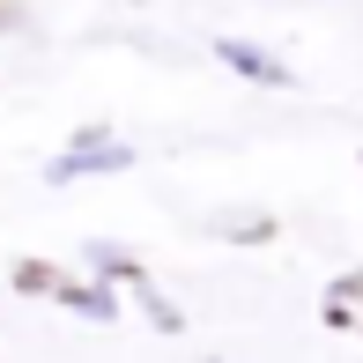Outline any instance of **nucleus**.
<instances>
[{
  "mask_svg": "<svg viewBox=\"0 0 363 363\" xmlns=\"http://www.w3.org/2000/svg\"><path fill=\"white\" fill-rule=\"evenodd\" d=\"M119 163H126V148H111L104 134H82V141H74V148H67V156H60L45 178H52V186H67L74 171H119Z\"/></svg>",
  "mask_w": 363,
  "mask_h": 363,
  "instance_id": "f257e3e1",
  "label": "nucleus"
},
{
  "mask_svg": "<svg viewBox=\"0 0 363 363\" xmlns=\"http://www.w3.org/2000/svg\"><path fill=\"white\" fill-rule=\"evenodd\" d=\"M23 296H45V289H60V267L52 259H15V274H8Z\"/></svg>",
  "mask_w": 363,
  "mask_h": 363,
  "instance_id": "f03ea898",
  "label": "nucleus"
},
{
  "mask_svg": "<svg viewBox=\"0 0 363 363\" xmlns=\"http://www.w3.org/2000/svg\"><path fill=\"white\" fill-rule=\"evenodd\" d=\"M60 304H74V311H96V319H104V311H111V296H104V289H82V282H60Z\"/></svg>",
  "mask_w": 363,
  "mask_h": 363,
  "instance_id": "7ed1b4c3",
  "label": "nucleus"
},
{
  "mask_svg": "<svg viewBox=\"0 0 363 363\" xmlns=\"http://www.w3.org/2000/svg\"><path fill=\"white\" fill-rule=\"evenodd\" d=\"M89 259H96L104 274H134V259H126V252H111V245H89Z\"/></svg>",
  "mask_w": 363,
  "mask_h": 363,
  "instance_id": "20e7f679",
  "label": "nucleus"
},
{
  "mask_svg": "<svg viewBox=\"0 0 363 363\" xmlns=\"http://www.w3.org/2000/svg\"><path fill=\"white\" fill-rule=\"evenodd\" d=\"M23 23V8H15V0H0V30H15Z\"/></svg>",
  "mask_w": 363,
  "mask_h": 363,
  "instance_id": "39448f33",
  "label": "nucleus"
}]
</instances>
